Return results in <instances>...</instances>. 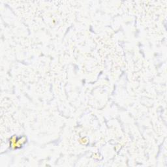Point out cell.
I'll return each instance as SVG.
<instances>
[{"label": "cell", "instance_id": "cell-1", "mask_svg": "<svg viewBox=\"0 0 167 167\" xmlns=\"http://www.w3.org/2000/svg\"><path fill=\"white\" fill-rule=\"evenodd\" d=\"M26 141V139L24 137L18 139V140H16V137H13L11 139V147H14L15 148H17L18 147H20V146H22L24 142Z\"/></svg>", "mask_w": 167, "mask_h": 167}]
</instances>
